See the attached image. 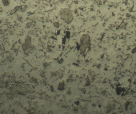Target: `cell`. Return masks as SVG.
Listing matches in <instances>:
<instances>
[{"label":"cell","mask_w":136,"mask_h":114,"mask_svg":"<svg viewBox=\"0 0 136 114\" xmlns=\"http://www.w3.org/2000/svg\"><path fill=\"white\" fill-rule=\"evenodd\" d=\"M87 36V35H86L85 40H84V38H82V40H81V49L82 48H84V49H85L86 48H87V46H88V44H89V38L88 37L87 39V38L88 37V36L86 39Z\"/></svg>","instance_id":"2"},{"label":"cell","mask_w":136,"mask_h":114,"mask_svg":"<svg viewBox=\"0 0 136 114\" xmlns=\"http://www.w3.org/2000/svg\"><path fill=\"white\" fill-rule=\"evenodd\" d=\"M63 19L68 23H70L73 20V16L71 12L68 9H65L63 12Z\"/></svg>","instance_id":"1"}]
</instances>
